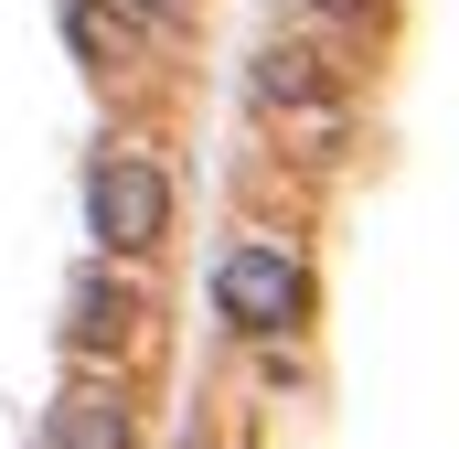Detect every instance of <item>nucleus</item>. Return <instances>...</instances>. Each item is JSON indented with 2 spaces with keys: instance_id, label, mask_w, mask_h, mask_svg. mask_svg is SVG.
<instances>
[{
  "instance_id": "39448f33",
  "label": "nucleus",
  "mask_w": 459,
  "mask_h": 449,
  "mask_svg": "<svg viewBox=\"0 0 459 449\" xmlns=\"http://www.w3.org/2000/svg\"><path fill=\"white\" fill-rule=\"evenodd\" d=\"M246 86H256V108H332V97H342V75H332V54H321V43H267V54H256V65H246Z\"/></svg>"
},
{
  "instance_id": "7ed1b4c3",
  "label": "nucleus",
  "mask_w": 459,
  "mask_h": 449,
  "mask_svg": "<svg viewBox=\"0 0 459 449\" xmlns=\"http://www.w3.org/2000/svg\"><path fill=\"white\" fill-rule=\"evenodd\" d=\"M150 321V289L128 278V257H97V268H75L65 278V342L86 353V364H117L128 342Z\"/></svg>"
},
{
  "instance_id": "6e6552de",
  "label": "nucleus",
  "mask_w": 459,
  "mask_h": 449,
  "mask_svg": "<svg viewBox=\"0 0 459 449\" xmlns=\"http://www.w3.org/2000/svg\"><path fill=\"white\" fill-rule=\"evenodd\" d=\"M182 11H193V0H139V22H182Z\"/></svg>"
},
{
  "instance_id": "423d86ee",
  "label": "nucleus",
  "mask_w": 459,
  "mask_h": 449,
  "mask_svg": "<svg viewBox=\"0 0 459 449\" xmlns=\"http://www.w3.org/2000/svg\"><path fill=\"white\" fill-rule=\"evenodd\" d=\"M128 32H150V22H139V0H65V43H75L97 75L128 65Z\"/></svg>"
},
{
  "instance_id": "f257e3e1",
  "label": "nucleus",
  "mask_w": 459,
  "mask_h": 449,
  "mask_svg": "<svg viewBox=\"0 0 459 449\" xmlns=\"http://www.w3.org/2000/svg\"><path fill=\"white\" fill-rule=\"evenodd\" d=\"M86 235H97V257H160V235H171V172L150 161V150H97L86 161Z\"/></svg>"
},
{
  "instance_id": "20e7f679",
  "label": "nucleus",
  "mask_w": 459,
  "mask_h": 449,
  "mask_svg": "<svg viewBox=\"0 0 459 449\" xmlns=\"http://www.w3.org/2000/svg\"><path fill=\"white\" fill-rule=\"evenodd\" d=\"M43 449H139V407L117 385H65L43 407Z\"/></svg>"
},
{
  "instance_id": "f03ea898",
  "label": "nucleus",
  "mask_w": 459,
  "mask_h": 449,
  "mask_svg": "<svg viewBox=\"0 0 459 449\" xmlns=\"http://www.w3.org/2000/svg\"><path fill=\"white\" fill-rule=\"evenodd\" d=\"M214 311H225V332H246V342H289L310 321V268H299L289 246L246 235V246L214 257Z\"/></svg>"
},
{
  "instance_id": "0eeeda50",
  "label": "nucleus",
  "mask_w": 459,
  "mask_h": 449,
  "mask_svg": "<svg viewBox=\"0 0 459 449\" xmlns=\"http://www.w3.org/2000/svg\"><path fill=\"white\" fill-rule=\"evenodd\" d=\"M299 11H321V22H363L374 0H299Z\"/></svg>"
}]
</instances>
